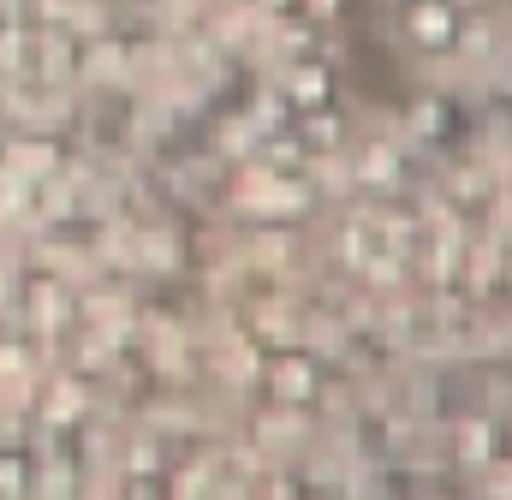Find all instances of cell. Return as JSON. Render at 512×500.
<instances>
[]
</instances>
